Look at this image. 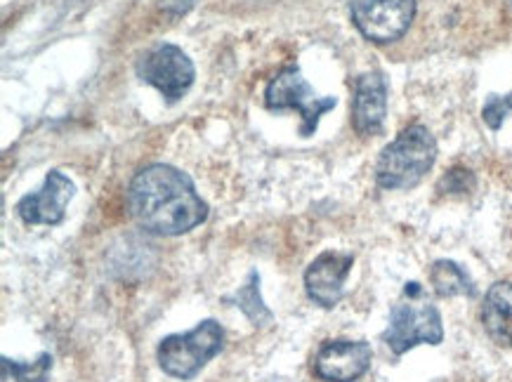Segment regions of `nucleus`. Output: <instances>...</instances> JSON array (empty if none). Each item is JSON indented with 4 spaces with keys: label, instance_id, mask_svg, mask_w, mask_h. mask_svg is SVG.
I'll return each mask as SVG.
<instances>
[{
    "label": "nucleus",
    "instance_id": "5",
    "mask_svg": "<svg viewBox=\"0 0 512 382\" xmlns=\"http://www.w3.org/2000/svg\"><path fill=\"white\" fill-rule=\"evenodd\" d=\"M265 104L272 111H298L300 135L312 137L317 133L319 118L336 107V97H319L310 83L295 67H288L269 81L265 90Z\"/></svg>",
    "mask_w": 512,
    "mask_h": 382
},
{
    "label": "nucleus",
    "instance_id": "3",
    "mask_svg": "<svg viewBox=\"0 0 512 382\" xmlns=\"http://www.w3.org/2000/svg\"><path fill=\"white\" fill-rule=\"evenodd\" d=\"M404 295L409 300L397 302L390 312V324L383 333L385 345L397 357L418 345H442L444 324L439 309L423 300V288L418 283H406Z\"/></svg>",
    "mask_w": 512,
    "mask_h": 382
},
{
    "label": "nucleus",
    "instance_id": "15",
    "mask_svg": "<svg viewBox=\"0 0 512 382\" xmlns=\"http://www.w3.org/2000/svg\"><path fill=\"white\" fill-rule=\"evenodd\" d=\"M52 371V354H38L36 361L0 359V382H48Z\"/></svg>",
    "mask_w": 512,
    "mask_h": 382
},
{
    "label": "nucleus",
    "instance_id": "18",
    "mask_svg": "<svg viewBox=\"0 0 512 382\" xmlns=\"http://www.w3.org/2000/svg\"><path fill=\"white\" fill-rule=\"evenodd\" d=\"M510 5H512V0H510Z\"/></svg>",
    "mask_w": 512,
    "mask_h": 382
},
{
    "label": "nucleus",
    "instance_id": "14",
    "mask_svg": "<svg viewBox=\"0 0 512 382\" xmlns=\"http://www.w3.org/2000/svg\"><path fill=\"white\" fill-rule=\"evenodd\" d=\"M229 302H234V305L246 314V319L251 321L253 326L272 324L274 314H272V309L265 305V300H262L260 274L255 272V269H251V272H248L246 283L239 288V291L232 295V298H229Z\"/></svg>",
    "mask_w": 512,
    "mask_h": 382
},
{
    "label": "nucleus",
    "instance_id": "1",
    "mask_svg": "<svg viewBox=\"0 0 512 382\" xmlns=\"http://www.w3.org/2000/svg\"><path fill=\"white\" fill-rule=\"evenodd\" d=\"M128 208L137 225L156 236H182L208 220V203L189 175L173 166L142 168L128 187Z\"/></svg>",
    "mask_w": 512,
    "mask_h": 382
},
{
    "label": "nucleus",
    "instance_id": "17",
    "mask_svg": "<svg viewBox=\"0 0 512 382\" xmlns=\"http://www.w3.org/2000/svg\"><path fill=\"white\" fill-rule=\"evenodd\" d=\"M472 187H475V177L465 168L449 170L442 177V182H439V191H449V194H463V191H470Z\"/></svg>",
    "mask_w": 512,
    "mask_h": 382
},
{
    "label": "nucleus",
    "instance_id": "11",
    "mask_svg": "<svg viewBox=\"0 0 512 382\" xmlns=\"http://www.w3.org/2000/svg\"><path fill=\"white\" fill-rule=\"evenodd\" d=\"M387 116V81L380 71H366L354 81L352 125L359 135L383 133Z\"/></svg>",
    "mask_w": 512,
    "mask_h": 382
},
{
    "label": "nucleus",
    "instance_id": "12",
    "mask_svg": "<svg viewBox=\"0 0 512 382\" xmlns=\"http://www.w3.org/2000/svg\"><path fill=\"white\" fill-rule=\"evenodd\" d=\"M482 324L496 345L512 347V281H496L484 295Z\"/></svg>",
    "mask_w": 512,
    "mask_h": 382
},
{
    "label": "nucleus",
    "instance_id": "2",
    "mask_svg": "<svg viewBox=\"0 0 512 382\" xmlns=\"http://www.w3.org/2000/svg\"><path fill=\"white\" fill-rule=\"evenodd\" d=\"M437 161V142L425 125H409L380 151L376 182L383 189H413Z\"/></svg>",
    "mask_w": 512,
    "mask_h": 382
},
{
    "label": "nucleus",
    "instance_id": "16",
    "mask_svg": "<svg viewBox=\"0 0 512 382\" xmlns=\"http://www.w3.org/2000/svg\"><path fill=\"white\" fill-rule=\"evenodd\" d=\"M512 116V90L508 95H489L484 102L482 118L491 130H501L505 118Z\"/></svg>",
    "mask_w": 512,
    "mask_h": 382
},
{
    "label": "nucleus",
    "instance_id": "9",
    "mask_svg": "<svg viewBox=\"0 0 512 382\" xmlns=\"http://www.w3.org/2000/svg\"><path fill=\"white\" fill-rule=\"evenodd\" d=\"M74 194L76 184L69 180V175H64L62 170H50L41 189L22 196V201L17 203V215L29 227H55L67 215V206Z\"/></svg>",
    "mask_w": 512,
    "mask_h": 382
},
{
    "label": "nucleus",
    "instance_id": "6",
    "mask_svg": "<svg viewBox=\"0 0 512 382\" xmlns=\"http://www.w3.org/2000/svg\"><path fill=\"white\" fill-rule=\"evenodd\" d=\"M350 12L366 41L387 45L409 31L416 17V0H352Z\"/></svg>",
    "mask_w": 512,
    "mask_h": 382
},
{
    "label": "nucleus",
    "instance_id": "8",
    "mask_svg": "<svg viewBox=\"0 0 512 382\" xmlns=\"http://www.w3.org/2000/svg\"><path fill=\"white\" fill-rule=\"evenodd\" d=\"M373 349L364 340H326L317 349L312 371L324 382H357L371 368Z\"/></svg>",
    "mask_w": 512,
    "mask_h": 382
},
{
    "label": "nucleus",
    "instance_id": "7",
    "mask_svg": "<svg viewBox=\"0 0 512 382\" xmlns=\"http://www.w3.org/2000/svg\"><path fill=\"white\" fill-rule=\"evenodd\" d=\"M137 74H140L144 83L154 85L173 104L182 100L187 95V90L192 88L196 71L192 59L187 57V52H182L177 45L161 43L140 59Z\"/></svg>",
    "mask_w": 512,
    "mask_h": 382
},
{
    "label": "nucleus",
    "instance_id": "10",
    "mask_svg": "<svg viewBox=\"0 0 512 382\" xmlns=\"http://www.w3.org/2000/svg\"><path fill=\"white\" fill-rule=\"evenodd\" d=\"M354 255L340 253V250H326L305 272V291L314 305L333 309L343 300L345 281L352 272Z\"/></svg>",
    "mask_w": 512,
    "mask_h": 382
},
{
    "label": "nucleus",
    "instance_id": "4",
    "mask_svg": "<svg viewBox=\"0 0 512 382\" xmlns=\"http://www.w3.org/2000/svg\"><path fill=\"white\" fill-rule=\"evenodd\" d=\"M225 347V331L215 319L201 321L187 333H175L161 340L156 349L161 371L177 380H192L208 361H213Z\"/></svg>",
    "mask_w": 512,
    "mask_h": 382
},
{
    "label": "nucleus",
    "instance_id": "13",
    "mask_svg": "<svg viewBox=\"0 0 512 382\" xmlns=\"http://www.w3.org/2000/svg\"><path fill=\"white\" fill-rule=\"evenodd\" d=\"M430 283L439 298H475L477 288L470 274L454 260H437L430 267Z\"/></svg>",
    "mask_w": 512,
    "mask_h": 382
}]
</instances>
